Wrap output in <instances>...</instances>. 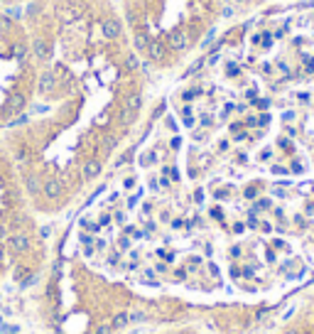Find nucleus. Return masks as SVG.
<instances>
[{"label":"nucleus","mask_w":314,"mask_h":334,"mask_svg":"<svg viewBox=\"0 0 314 334\" xmlns=\"http://www.w3.org/2000/svg\"><path fill=\"white\" fill-rule=\"evenodd\" d=\"M29 96L0 138L32 212H74L143 128L155 79L133 52L115 0H32Z\"/></svg>","instance_id":"f257e3e1"},{"label":"nucleus","mask_w":314,"mask_h":334,"mask_svg":"<svg viewBox=\"0 0 314 334\" xmlns=\"http://www.w3.org/2000/svg\"><path fill=\"white\" fill-rule=\"evenodd\" d=\"M27 290L44 334H140L182 322H201L221 334L231 305L135 288L88 263L66 234L52 239L49 261Z\"/></svg>","instance_id":"f03ea898"},{"label":"nucleus","mask_w":314,"mask_h":334,"mask_svg":"<svg viewBox=\"0 0 314 334\" xmlns=\"http://www.w3.org/2000/svg\"><path fill=\"white\" fill-rule=\"evenodd\" d=\"M32 86V57L17 12L0 10V133L17 118ZM52 239L32 212L0 138V288L27 290L42 275Z\"/></svg>","instance_id":"7ed1b4c3"},{"label":"nucleus","mask_w":314,"mask_h":334,"mask_svg":"<svg viewBox=\"0 0 314 334\" xmlns=\"http://www.w3.org/2000/svg\"><path fill=\"white\" fill-rule=\"evenodd\" d=\"M226 0H115L125 37L152 79L179 74L214 37Z\"/></svg>","instance_id":"20e7f679"},{"label":"nucleus","mask_w":314,"mask_h":334,"mask_svg":"<svg viewBox=\"0 0 314 334\" xmlns=\"http://www.w3.org/2000/svg\"><path fill=\"white\" fill-rule=\"evenodd\" d=\"M256 334H314V285L285 298Z\"/></svg>","instance_id":"39448f33"},{"label":"nucleus","mask_w":314,"mask_h":334,"mask_svg":"<svg viewBox=\"0 0 314 334\" xmlns=\"http://www.w3.org/2000/svg\"><path fill=\"white\" fill-rule=\"evenodd\" d=\"M145 334H216L211 327L201 325V322H182V325H167V327H157L152 332Z\"/></svg>","instance_id":"423d86ee"},{"label":"nucleus","mask_w":314,"mask_h":334,"mask_svg":"<svg viewBox=\"0 0 314 334\" xmlns=\"http://www.w3.org/2000/svg\"><path fill=\"white\" fill-rule=\"evenodd\" d=\"M32 0H0V10H7V12H20L25 5H29Z\"/></svg>","instance_id":"0eeeda50"},{"label":"nucleus","mask_w":314,"mask_h":334,"mask_svg":"<svg viewBox=\"0 0 314 334\" xmlns=\"http://www.w3.org/2000/svg\"><path fill=\"white\" fill-rule=\"evenodd\" d=\"M0 334H44L39 330H2Z\"/></svg>","instance_id":"6e6552de"}]
</instances>
